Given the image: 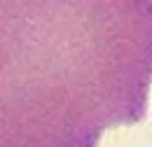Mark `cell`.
I'll use <instances>...</instances> for the list:
<instances>
[{
  "label": "cell",
  "instance_id": "6da1fadb",
  "mask_svg": "<svg viewBox=\"0 0 152 147\" xmlns=\"http://www.w3.org/2000/svg\"><path fill=\"white\" fill-rule=\"evenodd\" d=\"M150 89L152 0H0V147H98Z\"/></svg>",
  "mask_w": 152,
  "mask_h": 147
}]
</instances>
